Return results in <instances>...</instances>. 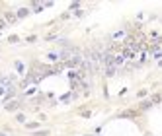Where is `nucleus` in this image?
Returning a JSON list of instances; mask_svg holds the SVG:
<instances>
[{
  "label": "nucleus",
  "instance_id": "obj_6",
  "mask_svg": "<svg viewBox=\"0 0 162 136\" xmlns=\"http://www.w3.org/2000/svg\"><path fill=\"white\" fill-rule=\"evenodd\" d=\"M4 26H6V21H4V19H0V29H2Z\"/></svg>",
  "mask_w": 162,
  "mask_h": 136
},
{
  "label": "nucleus",
  "instance_id": "obj_3",
  "mask_svg": "<svg viewBox=\"0 0 162 136\" xmlns=\"http://www.w3.org/2000/svg\"><path fill=\"white\" fill-rule=\"evenodd\" d=\"M6 109H8V111H16V109H18V103H14V101H12V103L6 105Z\"/></svg>",
  "mask_w": 162,
  "mask_h": 136
},
{
  "label": "nucleus",
  "instance_id": "obj_5",
  "mask_svg": "<svg viewBox=\"0 0 162 136\" xmlns=\"http://www.w3.org/2000/svg\"><path fill=\"white\" fill-rule=\"evenodd\" d=\"M141 107H143V109H149V107H150V101H145V103L141 105Z\"/></svg>",
  "mask_w": 162,
  "mask_h": 136
},
{
  "label": "nucleus",
  "instance_id": "obj_2",
  "mask_svg": "<svg viewBox=\"0 0 162 136\" xmlns=\"http://www.w3.org/2000/svg\"><path fill=\"white\" fill-rule=\"evenodd\" d=\"M27 14H29V12H27L26 8H22V10H18V14H16V18H26Z\"/></svg>",
  "mask_w": 162,
  "mask_h": 136
},
{
  "label": "nucleus",
  "instance_id": "obj_1",
  "mask_svg": "<svg viewBox=\"0 0 162 136\" xmlns=\"http://www.w3.org/2000/svg\"><path fill=\"white\" fill-rule=\"evenodd\" d=\"M16 14H12V12H8L6 16H4V21H6V23H12V21H16Z\"/></svg>",
  "mask_w": 162,
  "mask_h": 136
},
{
  "label": "nucleus",
  "instance_id": "obj_7",
  "mask_svg": "<svg viewBox=\"0 0 162 136\" xmlns=\"http://www.w3.org/2000/svg\"><path fill=\"white\" fill-rule=\"evenodd\" d=\"M0 136H6V134H0Z\"/></svg>",
  "mask_w": 162,
  "mask_h": 136
},
{
  "label": "nucleus",
  "instance_id": "obj_4",
  "mask_svg": "<svg viewBox=\"0 0 162 136\" xmlns=\"http://www.w3.org/2000/svg\"><path fill=\"white\" fill-rule=\"evenodd\" d=\"M59 58V52H51V55H49V60H57Z\"/></svg>",
  "mask_w": 162,
  "mask_h": 136
}]
</instances>
